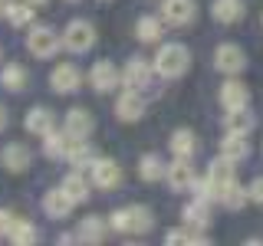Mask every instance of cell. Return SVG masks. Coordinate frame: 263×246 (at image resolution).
<instances>
[{
	"label": "cell",
	"instance_id": "obj_1",
	"mask_svg": "<svg viewBox=\"0 0 263 246\" xmlns=\"http://www.w3.org/2000/svg\"><path fill=\"white\" fill-rule=\"evenodd\" d=\"M109 227H112V233H122V236H145V233L155 230V213H152V207H145V203L119 207V210H112Z\"/></svg>",
	"mask_w": 263,
	"mask_h": 246
},
{
	"label": "cell",
	"instance_id": "obj_2",
	"mask_svg": "<svg viewBox=\"0 0 263 246\" xmlns=\"http://www.w3.org/2000/svg\"><path fill=\"white\" fill-rule=\"evenodd\" d=\"M152 63H155V76L181 79L187 69H191V53H187L184 43H161Z\"/></svg>",
	"mask_w": 263,
	"mask_h": 246
},
{
	"label": "cell",
	"instance_id": "obj_3",
	"mask_svg": "<svg viewBox=\"0 0 263 246\" xmlns=\"http://www.w3.org/2000/svg\"><path fill=\"white\" fill-rule=\"evenodd\" d=\"M27 49H30V56H36V59H53V56L63 49V36L53 27L33 23L30 36H27Z\"/></svg>",
	"mask_w": 263,
	"mask_h": 246
},
{
	"label": "cell",
	"instance_id": "obj_4",
	"mask_svg": "<svg viewBox=\"0 0 263 246\" xmlns=\"http://www.w3.org/2000/svg\"><path fill=\"white\" fill-rule=\"evenodd\" d=\"M92 43H96V27L89 20L76 16V20L66 23V30H63V49H69L72 56H79V53H89Z\"/></svg>",
	"mask_w": 263,
	"mask_h": 246
},
{
	"label": "cell",
	"instance_id": "obj_5",
	"mask_svg": "<svg viewBox=\"0 0 263 246\" xmlns=\"http://www.w3.org/2000/svg\"><path fill=\"white\" fill-rule=\"evenodd\" d=\"M214 69L224 76H240L247 69V53L237 43H220L214 49Z\"/></svg>",
	"mask_w": 263,
	"mask_h": 246
},
{
	"label": "cell",
	"instance_id": "obj_6",
	"mask_svg": "<svg viewBox=\"0 0 263 246\" xmlns=\"http://www.w3.org/2000/svg\"><path fill=\"white\" fill-rule=\"evenodd\" d=\"M89 86H92L99 95H109L122 86V69L109 59H99L92 69H89Z\"/></svg>",
	"mask_w": 263,
	"mask_h": 246
},
{
	"label": "cell",
	"instance_id": "obj_7",
	"mask_svg": "<svg viewBox=\"0 0 263 246\" xmlns=\"http://www.w3.org/2000/svg\"><path fill=\"white\" fill-rule=\"evenodd\" d=\"M152 76H155V63L145 59V56H132L125 63V69H122V86L125 89H145L152 86Z\"/></svg>",
	"mask_w": 263,
	"mask_h": 246
},
{
	"label": "cell",
	"instance_id": "obj_8",
	"mask_svg": "<svg viewBox=\"0 0 263 246\" xmlns=\"http://www.w3.org/2000/svg\"><path fill=\"white\" fill-rule=\"evenodd\" d=\"M82 86V72L76 63H56L53 72H49V89L56 95H69V92H79Z\"/></svg>",
	"mask_w": 263,
	"mask_h": 246
},
{
	"label": "cell",
	"instance_id": "obj_9",
	"mask_svg": "<svg viewBox=\"0 0 263 246\" xmlns=\"http://www.w3.org/2000/svg\"><path fill=\"white\" fill-rule=\"evenodd\" d=\"M89 180H92V187H99V191H115L122 184V168L112 158H96L89 164Z\"/></svg>",
	"mask_w": 263,
	"mask_h": 246
},
{
	"label": "cell",
	"instance_id": "obj_10",
	"mask_svg": "<svg viewBox=\"0 0 263 246\" xmlns=\"http://www.w3.org/2000/svg\"><path fill=\"white\" fill-rule=\"evenodd\" d=\"M145 115V95L142 89H122L119 98H115V118L132 125V121H138Z\"/></svg>",
	"mask_w": 263,
	"mask_h": 246
},
{
	"label": "cell",
	"instance_id": "obj_11",
	"mask_svg": "<svg viewBox=\"0 0 263 246\" xmlns=\"http://www.w3.org/2000/svg\"><path fill=\"white\" fill-rule=\"evenodd\" d=\"M197 16V4L194 0H161V20L168 23V27H191Z\"/></svg>",
	"mask_w": 263,
	"mask_h": 246
},
{
	"label": "cell",
	"instance_id": "obj_12",
	"mask_svg": "<svg viewBox=\"0 0 263 246\" xmlns=\"http://www.w3.org/2000/svg\"><path fill=\"white\" fill-rule=\"evenodd\" d=\"M220 105H224V112H240V109H250V89H247L240 79L227 76V82L220 86Z\"/></svg>",
	"mask_w": 263,
	"mask_h": 246
},
{
	"label": "cell",
	"instance_id": "obj_13",
	"mask_svg": "<svg viewBox=\"0 0 263 246\" xmlns=\"http://www.w3.org/2000/svg\"><path fill=\"white\" fill-rule=\"evenodd\" d=\"M164 180H168V187L175 194H181V191H191L194 187V164H191V158H175L168 164V174H164Z\"/></svg>",
	"mask_w": 263,
	"mask_h": 246
},
{
	"label": "cell",
	"instance_id": "obj_14",
	"mask_svg": "<svg viewBox=\"0 0 263 246\" xmlns=\"http://www.w3.org/2000/svg\"><path fill=\"white\" fill-rule=\"evenodd\" d=\"M72 207H76V200H72V194L66 191L63 184L43 194V210H46V217H53V220H66L72 213Z\"/></svg>",
	"mask_w": 263,
	"mask_h": 246
},
{
	"label": "cell",
	"instance_id": "obj_15",
	"mask_svg": "<svg viewBox=\"0 0 263 246\" xmlns=\"http://www.w3.org/2000/svg\"><path fill=\"white\" fill-rule=\"evenodd\" d=\"M0 164H4L10 174H23V171H30L33 154H30V148L23 141H10L4 151H0Z\"/></svg>",
	"mask_w": 263,
	"mask_h": 246
},
{
	"label": "cell",
	"instance_id": "obj_16",
	"mask_svg": "<svg viewBox=\"0 0 263 246\" xmlns=\"http://www.w3.org/2000/svg\"><path fill=\"white\" fill-rule=\"evenodd\" d=\"M109 220H102V217H82L79 220V227H76V240L79 243H89V246H99L105 240V236H109Z\"/></svg>",
	"mask_w": 263,
	"mask_h": 246
},
{
	"label": "cell",
	"instance_id": "obj_17",
	"mask_svg": "<svg viewBox=\"0 0 263 246\" xmlns=\"http://www.w3.org/2000/svg\"><path fill=\"white\" fill-rule=\"evenodd\" d=\"M23 128L30 131V135H49V131L56 128V115L53 109H46V105H33V109L27 112V118H23Z\"/></svg>",
	"mask_w": 263,
	"mask_h": 246
},
{
	"label": "cell",
	"instance_id": "obj_18",
	"mask_svg": "<svg viewBox=\"0 0 263 246\" xmlns=\"http://www.w3.org/2000/svg\"><path fill=\"white\" fill-rule=\"evenodd\" d=\"M63 128L69 131V138H89L92 128H96V118H92L89 109H69V112H66Z\"/></svg>",
	"mask_w": 263,
	"mask_h": 246
},
{
	"label": "cell",
	"instance_id": "obj_19",
	"mask_svg": "<svg viewBox=\"0 0 263 246\" xmlns=\"http://www.w3.org/2000/svg\"><path fill=\"white\" fill-rule=\"evenodd\" d=\"M164 27L168 23L161 20V13L158 16H138V23H135V36H138V43H148V46H155V43H161V36H164Z\"/></svg>",
	"mask_w": 263,
	"mask_h": 246
},
{
	"label": "cell",
	"instance_id": "obj_20",
	"mask_svg": "<svg viewBox=\"0 0 263 246\" xmlns=\"http://www.w3.org/2000/svg\"><path fill=\"white\" fill-rule=\"evenodd\" d=\"M181 220H184V227L208 230V227H211V203L201 200V197H194L191 203H184V210H181Z\"/></svg>",
	"mask_w": 263,
	"mask_h": 246
},
{
	"label": "cell",
	"instance_id": "obj_21",
	"mask_svg": "<svg viewBox=\"0 0 263 246\" xmlns=\"http://www.w3.org/2000/svg\"><path fill=\"white\" fill-rule=\"evenodd\" d=\"M247 13L243 0H214L211 4V16L217 23H224V27H230V23H240Z\"/></svg>",
	"mask_w": 263,
	"mask_h": 246
},
{
	"label": "cell",
	"instance_id": "obj_22",
	"mask_svg": "<svg viewBox=\"0 0 263 246\" xmlns=\"http://www.w3.org/2000/svg\"><path fill=\"white\" fill-rule=\"evenodd\" d=\"M69 145H72V138H69V131H49V135H43V154L49 161H66V154H69Z\"/></svg>",
	"mask_w": 263,
	"mask_h": 246
},
{
	"label": "cell",
	"instance_id": "obj_23",
	"mask_svg": "<svg viewBox=\"0 0 263 246\" xmlns=\"http://www.w3.org/2000/svg\"><path fill=\"white\" fill-rule=\"evenodd\" d=\"M63 187L72 194V200H76V203H86L89 200V191H92V180H89V174L82 168H72L69 174L63 177Z\"/></svg>",
	"mask_w": 263,
	"mask_h": 246
},
{
	"label": "cell",
	"instance_id": "obj_24",
	"mask_svg": "<svg viewBox=\"0 0 263 246\" xmlns=\"http://www.w3.org/2000/svg\"><path fill=\"white\" fill-rule=\"evenodd\" d=\"M4 20L10 23L13 30H23V27H33V20H36V10H33V4L30 0H13V4H7V13H4Z\"/></svg>",
	"mask_w": 263,
	"mask_h": 246
},
{
	"label": "cell",
	"instance_id": "obj_25",
	"mask_svg": "<svg viewBox=\"0 0 263 246\" xmlns=\"http://www.w3.org/2000/svg\"><path fill=\"white\" fill-rule=\"evenodd\" d=\"M27 69H23L20 63H7V66H0V89H7V92H23L27 89Z\"/></svg>",
	"mask_w": 263,
	"mask_h": 246
},
{
	"label": "cell",
	"instance_id": "obj_26",
	"mask_svg": "<svg viewBox=\"0 0 263 246\" xmlns=\"http://www.w3.org/2000/svg\"><path fill=\"white\" fill-rule=\"evenodd\" d=\"M168 148H171L175 158H194V154H197V135L191 128H178L175 135H171Z\"/></svg>",
	"mask_w": 263,
	"mask_h": 246
},
{
	"label": "cell",
	"instance_id": "obj_27",
	"mask_svg": "<svg viewBox=\"0 0 263 246\" xmlns=\"http://www.w3.org/2000/svg\"><path fill=\"white\" fill-rule=\"evenodd\" d=\"M220 154L230 158L234 164H240L250 158V145H247V135H234V131H227L224 141H220Z\"/></svg>",
	"mask_w": 263,
	"mask_h": 246
},
{
	"label": "cell",
	"instance_id": "obj_28",
	"mask_svg": "<svg viewBox=\"0 0 263 246\" xmlns=\"http://www.w3.org/2000/svg\"><path fill=\"white\" fill-rule=\"evenodd\" d=\"M208 177L220 187V194H224V187L230 184V180H237V168H234V161L224 158V154H220V158H214V161L208 164Z\"/></svg>",
	"mask_w": 263,
	"mask_h": 246
},
{
	"label": "cell",
	"instance_id": "obj_29",
	"mask_svg": "<svg viewBox=\"0 0 263 246\" xmlns=\"http://www.w3.org/2000/svg\"><path fill=\"white\" fill-rule=\"evenodd\" d=\"M66 161H69V168H82V171H89V164L96 161V151H92V145H89V138H72Z\"/></svg>",
	"mask_w": 263,
	"mask_h": 246
},
{
	"label": "cell",
	"instance_id": "obj_30",
	"mask_svg": "<svg viewBox=\"0 0 263 246\" xmlns=\"http://www.w3.org/2000/svg\"><path fill=\"white\" fill-rule=\"evenodd\" d=\"M168 174V164H164L158 154H145L142 161H138V177L145 180V184H155V180H164Z\"/></svg>",
	"mask_w": 263,
	"mask_h": 246
},
{
	"label": "cell",
	"instance_id": "obj_31",
	"mask_svg": "<svg viewBox=\"0 0 263 246\" xmlns=\"http://www.w3.org/2000/svg\"><path fill=\"white\" fill-rule=\"evenodd\" d=\"M253 125H257V118L250 115V109L227 112V115H224V128H227V131H234V135H250Z\"/></svg>",
	"mask_w": 263,
	"mask_h": 246
},
{
	"label": "cell",
	"instance_id": "obj_32",
	"mask_svg": "<svg viewBox=\"0 0 263 246\" xmlns=\"http://www.w3.org/2000/svg\"><path fill=\"white\" fill-rule=\"evenodd\" d=\"M220 203H224L227 210H243L247 203H250V191L240 187L237 180H230V184L224 187V194H220Z\"/></svg>",
	"mask_w": 263,
	"mask_h": 246
},
{
	"label": "cell",
	"instance_id": "obj_33",
	"mask_svg": "<svg viewBox=\"0 0 263 246\" xmlns=\"http://www.w3.org/2000/svg\"><path fill=\"white\" fill-rule=\"evenodd\" d=\"M7 240H10L13 246H33V243L40 240V230L33 227L30 220H23V217H20V220H16V227H13V233L7 236Z\"/></svg>",
	"mask_w": 263,
	"mask_h": 246
},
{
	"label": "cell",
	"instance_id": "obj_34",
	"mask_svg": "<svg viewBox=\"0 0 263 246\" xmlns=\"http://www.w3.org/2000/svg\"><path fill=\"white\" fill-rule=\"evenodd\" d=\"M16 213L13 210H7V207H0V236H10L13 233V227H16Z\"/></svg>",
	"mask_w": 263,
	"mask_h": 246
},
{
	"label": "cell",
	"instance_id": "obj_35",
	"mask_svg": "<svg viewBox=\"0 0 263 246\" xmlns=\"http://www.w3.org/2000/svg\"><path fill=\"white\" fill-rule=\"evenodd\" d=\"M247 191H250V200L263 207V177H253V184L247 187Z\"/></svg>",
	"mask_w": 263,
	"mask_h": 246
},
{
	"label": "cell",
	"instance_id": "obj_36",
	"mask_svg": "<svg viewBox=\"0 0 263 246\" xmlns=\"http://www.w3.org/2000/svg\"><path fill=\"white\" fill-rule=\"evenodd\" d=\"M7 121H10V115H7V105H4V102H0V131H4V128H7Z\"/></svg>",
	"mask_w": 263,
	"mask_h": 246
},
{
	"label": "cell",
	"instance_id": "obj_37",
	"mask_svg": "<svg viewBox=\"0 0 263 246\" xmlns=\"http://www.w3.org/2000/svg\"><path fill=\"white\" fill-rule=\"evenodd\" d=\"M4 13H7V4H4V0H0V20H4Z\"/></svg>",
	"mask_w": 263,
	"mask_h": 246
},
{
	"label": "cell",
	"instance_id": "obj_38",
	"mask_svg": "<svg viewBox=\"0 0 263 246\" xmlns=\"http://www.w3.org/2000/svg\"><path fill=\"white\" fill-rule=\"evenodd\" d=\"M30 4H33V7H43V4H49V0H30Z\"/></svg>",
	"mask_w": 263,
	"mask_h": 246
},
{
	"label": "cell",
	"instance_id": "obj_39",
	"mask_svg": "<svg viewBox=\"0 0 263 246\" xmlns=\"http://www.w3.org/2000/svg\"><path fill=\"white\" fill-rule=\"evenodd\" d=\"M69 4H79V0H69Z\"/></svg>",
	"mask_w": 263,
	"mask_h": 246
}]
</instances>
